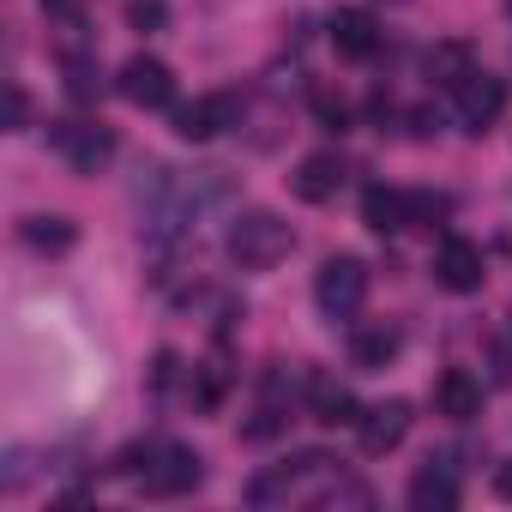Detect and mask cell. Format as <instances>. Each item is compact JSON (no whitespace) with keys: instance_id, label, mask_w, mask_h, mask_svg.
<instances>
[{"instance_id":"obj_1","label":"cell","mask_w":512,"mask_h":512,"mask_svg":"<svg viewBox=\"0 0 512 512\" xmlns=\"http://www.w3.org/2000/svg\"><path fill=\"white\" fill-rule=\"evenodd\" d=\"M229 260L241 266V272H272L284 253L296 247V229L278 217V211H241L235 223H229Z\"/></svg>"},{"instance_id":"obj_26","label":"cell","mask_w":512,"mask_h":512,"mask_svg":"<svg viewBox=\"0 0 512 512\" xmlns=\"http://www.w3.org/2000/svg\"><path fill=\"white\" fill-rule=\"evenodd\" d=\"M151 380H157V386H169V380H175V356H169V350L157 356V374H151Z\"/></svg>"},{"instance_id":"obj_8","label":"cell","mask_w":512,"mask_h":512,"mask_svg":"<svg viewBox=\"0 0 512 512\" xmlns=\"http://www.w3.org/2000/svg\"><path fill=\"white\" fill-rule=\"evenodd\" d=\"M404 434H410V404L404 398H386V404L356 416V440H362L368 458H386L392 446H404Z\"/></svg>"},{"instance_id":"obj_19","label":"cell","mask_w":512,"mask_h":512,"mask_svg":"<svg viewBox=\"0 0 512 512\" xmlns=\"http://www.w3.org/2000/svg\"><path fill=\"white\" fill-rule=\"evenodd\" d=\"M97 91H103V79H97V67L73 55V61H67V97H73V103H91Z\"/></svg>"},{"instance_id":"obj_12","label":"cell","mask_w":512,"mask_h":512,"mask_svg":"<svg viewBox=\"0 0 512 512\" xmlns=\"http://www.w3.org/2000/svg\"><path fill=\"white\" fill-rule=\"evenodd\" d=\"M332 49H338L344 61H368V55L380 49V25H374V13H362V7L332 13Z\"/></svg>"},{"instance_id":"obj_14","label":"cell","mask_w":512,"mask_h":512,"mask_svg":"<svg viewBox=\"0 0 512 512\" xmlns=\"http://www.w3.org/2000/svg\"><path fill=\"white\" fill-rule=\"evenodd\" d=\"M404 494H410V506H416V512H452V506H458V476H452L446 464H434V458H428V464L410 476V488H404Z\"/></svg>"},{"instance_id":"obj_25","label":"cell","mask_w":512,"mask_h":512,"mask_svg":"<svg viewBox=\"0 0 512 512\" xmlns=\"http://www.w3.org/2000/svg\"><path fill=\"white\" fill-rule=\"evenodd\" d=\"M494 494H500V500H512V458L494 470Z\"/></svg>"},{"instance_id":"obj_18","label":"cell","mask_w":512,"mask_h":512,"mask_svg":"<svg viewBox=\"0 0 512 512\" xmlns=\"http://www.w3.org/2000/svg\"><path fill=\"white\" fill-rule=\"evenodd\" d=\"M73 241H79V229L67 217H31L25 223V247H37V253H73Z\"/></svg>"},{"instance_id":"obj_21","label":"cell","mask_w":512,"mask_h":512,"mask_svg":"<svg viewBox=\"0 0 512 512\" xmlns=\"http://www.w3.org/2000/svg\"><path fill=\"white\" fill-rule=\"evenodd\" d=\"M7 127H13V133L31 127V97H25V85H7Z\"/></svg>"},{"instance_id":"obj_16","label":"cell","mask_w":512,"mask_h":512,"mask_svg":"<svg viewBox=\"0 0 512 512\" xmlns=\"http://www.w3.org/2000/svg\"><path fill=\"white\" fill-rule=\"evenodd\" d=\"M422 73H428L434 85L458 91V85H464V79L476 73V55H470V43H458V37H452V43H434V49L422 55Z\"/></svg>"},{"instance_id":"obj_10","label":"cell","mask_w":512,"mask_h":512,"mask_svg":"<svg viewBox=\"0 0 512 512\" xmlns=\"http://www.w3.org/2000/svg\"><path fill=\"white\" fill-rule=\"evenodd\" d=\"M434 416H446V422H476V416H482V380H476L470 368H446V374L434 380Z\"/></svg>"},{"instance_id":"obj_23","label":"cell","mask_w":512,"mask_h":512,"mask_svg":"<svg viewBox=\"0 0 512 512\" xmlns=\"http://www.w3.org/2000/svg\"><path fill=\"white\" fill-rule=\"evenodd\" d=\"M43 13L55 25H67V31H79V0H43Z\"/></svg>"},{"instance_id":"obj_20","label":"cell","mask_w":512,"mask_h":512,"mask_svg":"<svg viewBox=\"0 0 512 512\" xmlns=\"http://www.w3.org/2000/svg\"><path fill=\"white\" fill-rule=\"evenodd\" d=\"M446 211H452V205H446L440 193H410V229H434Z\"/></svg>"},{"instance_id":"obj_24","label":"cell","mask_w":512,"mask_h":512,"mask_svg":"<svg viewBox=\"0 0 512 512\" xmlns=\"http://www.w3.org/2000/svg\"><path fill=\"white\" fill-rule=\"evenodd\" d=\"M314 103H320V121H326L332 133H344V127H350V109H344V103H332V97H314Z\"/></svg>"},{"instance_id":"obj_9","label":"cell","mask_w":512,"mask_h":512,"mask_svg":"<svg viewBox=\"0 0 512 512\" xmlns=\"http://www.w3.org/2000/svg\"><path fill=\"white\" fill-rule=\"evenodd\" d=\"M229 121H235V97H223V91L193 97V103H181V109H175V133H181V139H193V145L217 139Z\"/></svg>"},{"instance_id":"obj_2","label":"cell","mask_w":512,"mask_h":512,"mask_svg":"<svg viewBox=\"0 0 512 512\" xmlns=\"http://www.w3.org/2000/svg\"><path fill=\"white\" fill-rule=\"evenodd\" d=\"M121 470H133L151 500H181V494H193V488L205 482L199 452H193V446H175V440H169V446H151V452H127Z\"/></svg>"},{"instance_id":"obj_7","label":"cell","mask_w":512,"mask_h":512,"mask_svg":"<svg viewBox=\"0 0 512 512\" xmlns=\"http://www.w3.org/2000/svg\"><path fill=\"white\" fill-rule=\"evenodd\" d=\"M115 85H121V97H127L133 109H169V103H175V73H169L157 55H133Z\"/></svg>"},{"instance_id":"obj_4","label":"cell","mask_w":512,"mask_h":512,"mask_svg":"<svg viewBox=\"0 0 512 512\" xmlns=\"http://www.w3.org/2000/svg\"><path fill=\"white\" fill-rule=\"evenodd\" d=\"M506 97H512V91H506V79L476 67V73L452 91V103H458V127H464V133H488V127L506 115Z\"/></svg>"},{"instance_id":"obj_5","label":"cell","mask_w":512,"mask_h":512,"mask_svg":"<svg viewBox=\"0 0 512 512\" xmlns=\"http://www.w3.org/2000/svg\"><path fill=\"white\" fill-rule=\"evenodd\" d=\"M55 151L79 169V175H97L109 157H115V133L103 121H55Z\"/></svg>"},{"instance_id":"obj_11","label":"cell","mask_w":512,"mask_h":512,"mask_svg":"<svg viewBox=\"0 0 512 512\" xmlns=\"http://www.w3.org/2000/svg\"><path fill=\"white\" fill-rule=\"evenodd\" d=\"M290 187H296V199H308V205L338 199V187H344V157H338V151H314V157H302L296 175H290Z\"/></svg>"},{"instance_id":"obj_6","label":"cell","mask_w":512,"mask_h":512,"mask_svg":"<svg viewBox=\"0 0 512 512\" xmlns=\"http://www.w3.org/2000/svg\"><path fill=\"white\" fill-rule=\"evenodd\" d=\"M482 278H488V266H482V247H476V241L446 235V241L434 247V284H440V290L470 296V290H482Z\"/></svg>"},{"instance_id":"obj_27","label":"cell","mask_w":512,"mask_h":512,"mask_svg":"<svg viewBox=\"0 0 512 512\" xmlns=\"http://www.w3.org/2000/svg\"><path fill=\"white\" fill-rule=\"evenodd\" d=\"M506 13H512V0H506Z\"/></svg>"},{"instance_id":"obj_13","label":"cell","mask_w":512,"mask_h":512,"mask_svg":"<svg viewBox=\"0 0 512 512\" xmlns=\"http://www.w3.org/2000/svg\"><path fill=\"white\" fill-rule=\"evenodd\" d=\"M308 416H314L320 428H350L362 410H356L350 386H338L332 374H314V380H308Z\"/></svg>"},{"instance_id":"obj_15","label":"cell","mask_w":512,"mask_h":512,"mask_svg":"<svg viewBox=\"0 0 512 512\" xmlns=\"http://www.w3.org/2000/svg\"><path fill=\"white\" fill-rule=\"evenodd\" d=\"M362 223H368L374 235L410 229V193H398V187H368V193H362Z\"/></svg>"},{"instance_id":"obj_17","label":"cell","mask_w":512,"mask_h":512,"mask_svg":"<svg viewBox=\"0 0 512 512\" xmlns=\"http://www.w3.org/2000/svg\"><path fill=\"white\" fill-rule=\"evenodd\" d=\"M392 356H398V332H392L386 320H380V326H356V332H350V362H356V368H386Z\"/></svg>"},{"instance_id":"obj_3","label":"cell","mask_w":512,"mask_h":512,"mask_svg":"<svg viewBox=\"0 0 512 512\" xmlns=\"http://www.w3.org/2000/svg\"><path fill=\"white\" fill-rule=\"evenodd\" d=\"M314 302H320L326 320H350L368 302V266L356 260V253H332V260L320 266V278H314Z\"/></svg>"},{"instance_id":"obj_22","label":"cell","mask_w":512,"mask_h":512,"mask_svg":"<svg viewBox=\"0 0 512 512\" xmlns=\"http://www.w3.org/2000/svg\"><path fill=\"white\" fill-rule=\"evenodd\" d=\"M127 19H133V31H157V25L169 19V7H163V0H133Z\"/></svg>"}]
</instances>
